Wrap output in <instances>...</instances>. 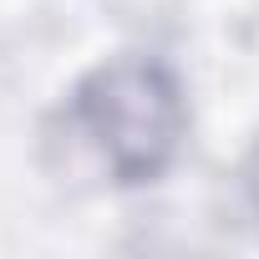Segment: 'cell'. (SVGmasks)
I'll return each instance as SVG.
<instances>
[{
    "mask_svg": "<svg viewBox=\"0 0 259 259\" xmlns=\"http://www.w3.org/2000/svg\"><path fill=\"white\" fill-rule=\"evenodd\" d=\"M71 122L122 188H148L158 183L188 133V102L183 81L168 61L122 51L97 61L76 87H71Z\"/></svg>",
    "mask_w": 259,
    "mask_h": 259,
    "instance_id": "6da1fadb",
    "label": "cell"
}]
</instances>
